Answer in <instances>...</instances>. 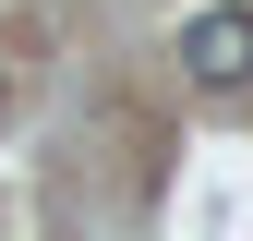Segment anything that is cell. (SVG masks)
Masks as SVG:
<instances>
[{"label":"cell","instance_id":"1","mask_svg":"<svg viewBox=\"0 0 253 241\" xmlns=\"http://www.w3.org/2000/svg\"><path fill=\"white\" fill-rule=\"evenodd\" d=\"M181 73H193L205 97L253 84V12H193V24H181Z\"/></svg>","mask_w":253,"mask_h":241}]
</instances>
